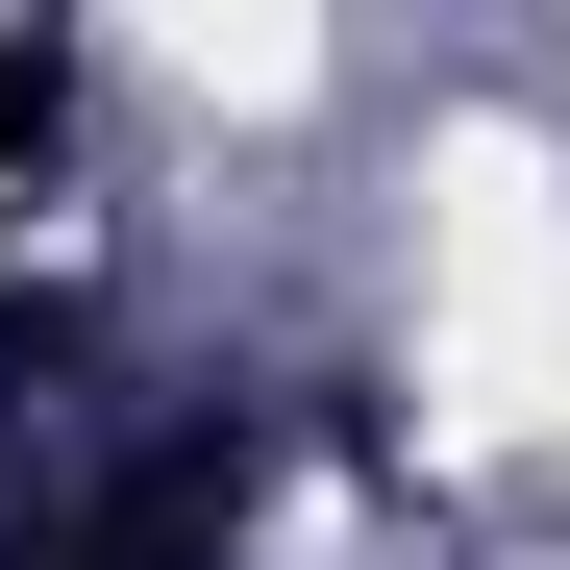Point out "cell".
Masks as SVG:
<instances>
[{"mask_svg":"<svg viewBox=\"0 0 570 570\" xmlns=\"http://www.w3.org/2000/svg\"><path fill=\"white\" fill-rule=\"evenodd\" d=\"M50 125H75V75L0 26V248H26V199H50Z\"/></svg>","mask_w":570,"mask_h":570,"instance_id":"cell-1","label":"cell"}]
</instances>
